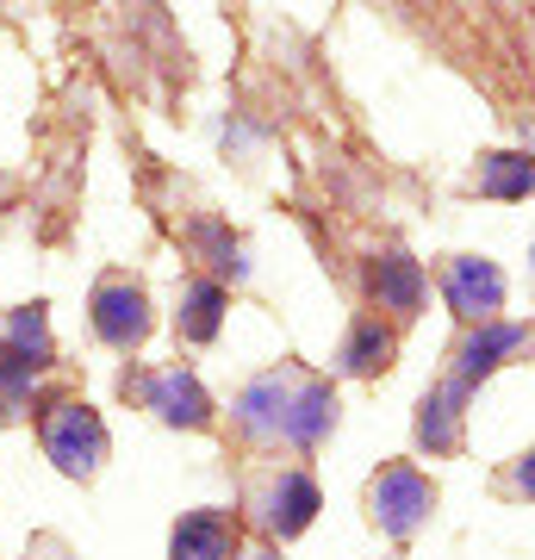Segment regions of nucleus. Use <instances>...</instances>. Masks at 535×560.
<instances>
[{
    "label": "nucleus",
    "mask_w": 535,
    "mask_h": 560,
    "mask_svg": "<svg viewBox=\"0 0 535 560\" xmlns=\"http://www.w3.org/2000/svg\"><path fill=\"white\" fill-rule=\"evenodd\" d=\"M237 418L243 430H256V436H287V442H317L337 418V399H330V386L312 381V374H268L256 381L249 393L237 399Z\"/></svg>",
    "instance_id": "nucleus-1"
},
{
    "label": "nucleus",
    "mask_w": 535,
    "mask_h": 560,
    "mask_svg": "<svg viewBox=\"0 0 535 560\" xmlns=\"http://www.w3.org/2000/svg\"><path fill=\"white\" fill-rule=\"evenodd\" d=\"M44 455L57 460L62 474H75V480H88L100 460H106V423L88 411V405L62 399L44 411Z\"/></svg>",
    "instance_id": "nucleus-2"
},
{
    "label": "nucleus",
    "mask_w": 535,
    "mask_h": 560,
    "mask_svg": "<svg viewBox=\"0 0 535 560\" xmlns=\"http://www.w3.org/2000/svg\"><path fill=\"white\" fill-rule=\"evenodd\" d=\"M430 480L417 474V467H386L374 486H368V511H374V523L386 529V536H411L417 523L430 517Z\"/></svg>",
    "instance_id": "nucleus-3"
},
{
    "label": "nucleus",
    "mask_w": 535,
    "mask_h": 560,
    "mask_svg": "<svg viewBox=\"0 0 535 560\" xmlns=\"http://www.w3.org/2000/svg\"><path fill=\"white\" fill-rule=\"evenodd\" d=\"M442 293H449V305H455L461 318L492 324V312L504 305V275H498L492 261L461 256V261H449V275H442Z\"/></svg>",
    "instance_id": "nucleus-4"
},
{
    "label": "nucleus",
    "mask_w": 535,
    "mask_h": 560,
    "mask_svg": "<svg viewBox=\"0 0 535 560\" xmlns=\"http://www.w3.org/2000/svg\"><path fill=\"white\" fill-rule=\"evenodd\" d=\"M94 330L113 349H131V342H143V330H150V305H143V293L131 287V280H106L94 293Z\"/></svg>",
    "instance_id": "nucleus-5"
},
{
    "label": "nucleus",
    "mask_w": 535,
    "mask_h": 560,
    "mask_svg": "<svg viewBox=\"0 0 535 560\" xmlns=\"http://www.w3.org/2000/svg\"><path fill=\"white\" fill-rule=\"evenodd\" d=\"M256 511H261V529L275 536H299L317 511V486L305 474H275V480L256 492Z\"/></svg>",
    "instance_id": "nucleus-6"
},
{
    "label": "nucleus",
    "mask_w": 535,
    "mask_h": 560,
    "mask_svg": "<svg viewBox=\"0 0 535 560\" xmlns=\"http://www.w3.org/2000/svg\"><path fill=\"white\" fill-rule=\"evenodd\" d=\"M530 342L535 337L523 330V324H479V337L461 349V368H455V381H449V393H455V399H467V386L486 381V374H492L511 349H530Z\"/></svg>",
    "instance_id": "nucleus-7"
},
{
    "label": "nucleus",
    "mask_w": 535,
    "mask_h": 560,
    "mask_svg": "<svg viewBox=\"0 0 535 560\" xmlns=\"http://www.w3.org/2000/svg\"><path fill=\"white\" fill-rule=\"evenodd\" d=\"M143 405H150L162 423H206V418H212V405H206L199 381H194V374H181V368L150 374V381H143Z\"/></svg>",
    "instance_id": "nucleus-8"
},
{
    "label": "nucleus",
    "mask_w": 535,
    "mask_h": 560,
    "mask_svg": "<svg viewBox=\"0 0 535 560\" xmlns=\"http://www.w3.org/2000/svg\"><path fill=\"white\" fill-rule=\"evenodd\" d=\"M231 548H237V523L224 517V511H194V517H181L175 560H231Z\"/></svg>",
    "instance_id": "nucleus-9"
},
{
    "label": "nucleus",
    "mask_w": 535,
    "mask_h": 560,
    "mask_svg": "<svg viewBox=\"0 0 535 560\" xmlns=\"http://www.w3.org/2000/svg\"><path fill=\"white\" fill-rule=\"evenodd\" d=\"M530 187H535L530 156H486L479 162V194H492V200H523Z\"/></svg>",
    "instance_id": "nucleus-10"
},
{
    "label": "nucleus",
    "mask_w": 535,
    "mask_h": 560,
    "mask_svg": "<svg viewBox=\"0 0 535 560\" xmlns=\"http://www.w3.org/2000/svg\"><path fill=\"white\" fill-rule=\"evenodd\" d=\"M374 287H380V305H393V312H411L417 293H423V275H417V261L386 256V261L374 268Z\"/></svg>",
    "instance_id": "nucleus-11"
},
{
    "label": "nucleus",
    "mask_w": 535,
    "mask_h": 560,
    "mask_svg": "<svg viewBox=\"0 0 535 560\" xmlns=\"http://www.w3.org/2000/svg\"><path fill=\"white\" fill-rule=\"evenodd\" d=\"M417 436L430 442V448H455L461 442V399L442 386L437 399H423V418H417Z\"/></svg>",
    "instance_id": "nucleus-12"
},
{
    "label": "nucleus",
    "mask_w": 535,
    "mask_h": 560,
    "mask_svg": "<svg viewBox=\"0 0 535 560\" xmlns=\"http://www.w3.org/2000/svg\"><path fill=\"white\" fill-rule=\"evenodd\" d=\"M219 312H224V287L219 280H199L194 293H187V312H181V330L194 342H206L212 330H219Z\"/></svg>",
    "instance_id": "nucleus-13"
},
{
    "label": "nucleus",
    "mask_w": 535,
    "mask_h": 560,
    "mask_svg": "<svg viewBox=\"0 0 535 560\" xmlns=\"http://www.w3.org/2000/svg\"><path fill=\"white\" fill-rule=\"evenodd\" d=\"M32 374H38V368H32L25 355H13V349L0 342V411H7V418H20L25 393H32Z\"/></svg>",
    "instance_id": "nucleus-14"
},
{
    "label": "nucleus",
    "mask_w": 535,
    "mask_h": 560,
    "mask_svg": "<svg viewBox=\"0 0 535 560\" xmlns=\"http://www.w3.org/2000/svg\"><path fill=\"white\" fill-rule=\"evenodd\" d=\"M386 355H393V337H386V330H380V324H361L356 337H349V368H356V374H374V368H386Z\"/></svg>",
    "instance_id": "nucleus-15"
},
{
    "label": "nucleus",
    "mask_w": 535,
    "mask_h": 560,
    "mask_svg": "<svg viewBox=\"0 0 535 560\" xmlns=\"http://www.w3.org/2000/svg\"><path fill=\"white\" fill-rule=\"evenodd\" d=\"M511 486H516V492H530V499H535V448H530V455H523V460H516Z\"/></svg>",
    "instance_id": "nucleus-16"
},
{
    "label": "nucleus",
    "mask_w": 535,
    "mask_h": 560,
    "mask_svg": "<svg viewBox=\"0 0 535 560\" xmlns=\"http://www.w3.org/2000/svg\"><path fill=\"white\" fill-rule=\"evenodd\" d=\"M38 560H69V555H62V548H44V555Z\"/></svg>",
    "instance_id": "nucleus-17"
},
{
    "label": "nucleus",
    "mask_w": 535,
    "mask_h": 560,
    "mask_svg": "<svg viewBox=\"0 0 535 560\" xmlns=\"http://www.w3.org/2000/svg\"><path fill=\"white\" fill-rule=\"evenodd\" d=\"M256 560H275V555H256Z\"/></svg>",
    "instance_id": "nucleus-18"
}]
</instances>
